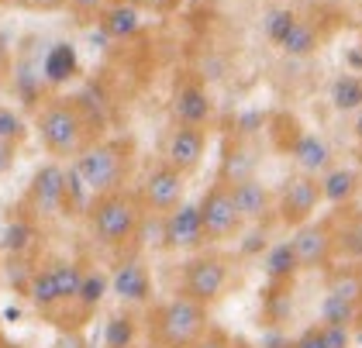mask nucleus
Returning <instances> with one entry per match:
<instances>
[{
    "label": "nucleus",
    "instance_id": "2",
    "mask_svg": "<svg viewBox=\"0 0 362 348\" xmlns=\"http://www.w3.org/2000/svg\"><path fill=\"white\" fill-rule=\"evenodd\" d=\"M86 217H90L97 241L111 252H121L139 238L141 221H145V204H141V197L128 193V190H111V193H100L90 200Z\"/></svg>",
    "mask_w": 362,
    "mask_h": 348
},
{
    "label": "nucleus",
    "instance_id": "38",
    "mask_svg": "<svg viewBox=\"0 0 362 348\" xmlns=\"http://www.w3.org/2000/svg\"><path fill=\"white\" fill-rule=\"evenodd\" d=\"M14 156H18V141L14 138H0V173H7L14 166Z\"/></svg>",
    "mask_w": 362,
    "mask_h": 348
},
{
    "label": "nucleus",
    "instance_id": "39",
    "mask_svg": "<svg viewBox=\"0 0 362 348\" xmlns=\"http://www.w3.org/2000/svg\"><path fill=\"white\" fill-rule=\"evenodd\" d=\"M31 235L28 224H14L11 231H7V248H25V238Z\"/></svg>",
    "mask_w": 362,
    "mask_h": 348
},
{
    "label": "nucleus",
    "instance_id": "18",
    "mask_svg": "<svg viewBox=\"0 0 362 348\" xmlns=\"http://www.w3.org/2000/svg\"><path fill=\"white\" fill-rule=\"evenodd\" d=\"M25 296H28L31 307H38V311H56L59 303H62V296H59V283H56V272L52 266H38L28 272V283H25Z\"/></svg>",
    "mask_w": 362,
    "mask_h": 348
},
{
    "label": "nucleus",
    "instance_id": "9",
    "mask_svg": "<svg viewBox=\"0 0 362 348\" xmlns=\"http://www.w3.org/2000/svg\"><path fill=\"white\" fill-rule=\"evenodd\" d=\"M183 193H187V176H183L180 169H173L169 162H159V166L145 176L139 197H141V204H145V211L166 217L169 211H176V207L183 204Z\"/></svg>",
    "mask_w": 362,
    "mask_h": 348
},
{
    "label": "nucleus",
    "instance_id": "27",
    "mask_svg": "<svg viewBox=\"0 0 362 348\" xmlns=\"http://www.w3.org/2000/svg\"><path fill=\"white\" fill-rule=\"evenodd\" d=\"M328 294L341 296V300H352V303L362 307V272L359 269H338V272H332Z\"/></svg>",
    "mask_w": 362,
    "mask_h": 348
},
{
    "label": "nucleus",
    "instance_id": "10",
    "mask_svg": "<svg viewBox=\"0 0 362 348\" xmlns=\"http://www.w3.org/2000/svg\"><path fill=\"white\" fill-rule=\"evenodd\" d=\"M163 245L173 252H197L207 245V231H204V214L200 204H180L176 211L163 217Z\"/></svg>",
    "mask_w": 362,
    "mask_h": 348
},
{
    "label": "nucleus",
    "instance_id": "1",
    "mask_svg": "<svg viewBox=\"0 0 362 348\" xmlns=\"http://www.w3.org/2000/svg\"><path fill=\"white\" fill-rule=\"evenodd\" d=\"M93 121L80 100L56 97L38 110V138L49 156L56 159H76L83 149L93 145Z\"/></svg>",
    "mask_w": 362,
    "mask_h": 348
},
{
    "label": "nucleus",
    "instance_id": "22",
    "mask_svg": "<svg viewBox=\"0 0 362 348\" xmlns=\"http://www.w3.org/2000/svg\"><path fill=\"white\" fill-rule=\"evenodd\" d=\"M297 272H300V259H297V252H293L290 238L276 241V245L266 252V276L276 279V283H286V279H293Z\"/></svg>",
    "mask_w": 362,
    "mask_h": 348
},
{
    "label": "nucleus",
    "instance_id": "4",
    "mask_svg": "<svg viewBox=\"0 0 362 348\" xmlns=\"http://www.w3.org/2000/svg\"><path fill=\"white\" fill-rule=\"evenodd\" d=\"M211 327L207 307L190 296H173L159 303L148 318V335L156 348H194Z\"/></svg>",
    "mask_w": 362,
    "mask_h": 348
},
{
    "label": "nucleus",
    "instance_id": "34",
    "mask_svg": "<svg viewBox=\"0 0 362 348\" xmlns=\"http://www.w3.org/2000/svg\"><path fill=\"white\" fill-rule=\"evenodd\" d=\"M66 4H69V11L80 14V18H100V11H104L111 0H66Z\"/></svg>",
    "mask_w": 362,
    "mask_h": 348
},
{
    "label": "nucleus",
    "instance_id": "41",
    "mask_svg": "<svg viewBox=\"0 0 362 348\" xmlns=\"http://www.w3.org/2000/svg\"><path fill=\"white\" fill-rule=\"evenodd\" d=\"M21 4H28L35 11H56V7H62L66 0H21Z\"/></svg>",
    "mask_w": 362,
    "mask_h": 348
},
{
    "label": "nucleus",
    "instance_id": "42",
    "mask_svg": "<svg viewBox=\"0 0 362 348\" xmlns=\"http://www.w3.org/2000/svg\"><path fill=\"white\" fill-rule=\"evenodd\" d=\"M7 69V52H4V45H0V73Z\"/></svg>",
    "mask_w": 362,
    "mask_h": 348
},
{
    "label": "nucleus",
    "instance_id": "6",
    "mask_svg": "<svg viewBox=\"0 0 362 348\" xmlns=\"http://www.w3.org/2000/svg\"><path fill=\"white\" fill-rule=\"evenodd\" d=\"M325 204V193H321V176H307L297 173L290 176L276 197V214L283 224L290 228H300L307 221H314V211Z\"/></svg>",
    "mask_w": 362,
    "mask_h": 348
},
{
    "label": "nucleus",
    "instance_id": "25",
    "mask_svg": "<svg viewBox=\"0 0 362 348\" xmlns=\"http://www.w3.org/2000/svg\"><path fill=\"white\" fill-rule=\"evenodd\" d=\"M107 286H111V279H107L100 269H86L83 286H80V296H76L80 311H83V314H93V311L100 307V300L107 296Z\"/></svg>",
    "mask_w": 362,
    "mask_h": 348
},
{
    "label": "nucleus",
    "instance_id": "16",
    "mask_svg": "<svg viewBox=\"0 0 362 348\" xmlns=\"http://www.w3.org/2000/svg\"><path fill=\"white\" fill-rule=\"evenodd\" d=\"M290 159L297 162V169L307 176H325L332 169V149L321 134L314 132H297V138L290 141Z\"/></svg>",
    "mask_w": 362,
    "mask_h": 348
},
{
    "label": "nucleus",
    "instance_id": "3",
    "mask_svg": "<svg viewBox=\"0 0 362 348\" xmlns=\"http://www.w3.org/2000/svg\"><path fill=\"white\" fill-rule=\"evenodd\" d=\"M135 162V145L128 138H111V141H93L73 159V173L83 180L90 197L111 193V190H124L128 173Z\"/></svg>",
    "mask_w": 362,
    "mask_h": 348
},
{
    "label": "nucleus",
    "instance_id": "29",
    "mask_svg": "<svg viewBox=\"0 0 362 348\" xmlns=\"http://www.w3.org/2000/svg\"><path fill=\"white\" fill-rule=\"evenodd\" d=\"M245 176H252L249 152H242L238 145H228V152H224V166H221V180L224 183H238V180H245Z\"/></svg>",
    "mask_w": 362,
    "mask_h": 348
},
{
    "label": "nucleus",
    "instance_id": "21",
    "mask_svg": "<svg viewBox=\"0 0 362 348\" xmlns=\"http://www.w3.org/2000/svg\"><path fill=\"white\" fill-rule=\"evenodd\" d=\"M80 69V59H76V49L69 42H56L49 52H45V62H42V76L49 83H66L69 76H76Z\"/></svg>",
    "mask_w": 362,
    "mask_h": 348
},
{
    "label": "nucleus",
    "instance_id": "43",
    "mask_svg": "<svg viewBox=\"0 0 362 348\" xmlns=\"http://www.w3.org/2000/svg\"><path fill=\"white\" fill-rule=\"evenodd\" d=\"M356 134H359V141H362V114H359V121H356Z\"/></svg>",
    "mask_w": 362,
    "mask_h": 348
},
{
    "label": "nucleus",
    "instance_id": "35",
    "mask_svg": "<svg viewBox=\"0 0 362 348\" xmlns=\"http://www.w3.org/2000/svg\"><path fill=\"white\" fill-rule=\"evenodd\" d=\"M293 348H328L325 345V331H321V324L304 327V331H300V338L293 342Z\"/></svg>",
    "mask_w": 362,
    "mask_h": 348
},
{
    "label": "nucleus",
    "instance_id": "28",
    "mask_svg": "<svg viewBox=\"0 0 362 348\" xmlns=\"http://www.w3.org/2000/svg\"><path fill=\"white\" fill-rule=\"evenodd\" d=\"M297 18H300V14H297V11H290V7H273V11H266V18H262V31H266V38H269L273 45H279V42H283V35L293 28Z\"/></svg>",
    "mask_w": 362,
    "mask_h": 348
},
{
    "label": "nucleus",
    "instance_id": "26",
    "mask_svg": "<svg viewBox=\"0 0 362 348\" xmlns=\"http://www.w3.org/2000/svg\"><path fill=\"white\" fill-rule=\"evenodd\" d=\"M356 321H359V303L325 294V300H321V324H349L352 327Z\"/></svg>",
    "mask_w": 362,
    "mask_h": 348
},
{
    "label": "nucleus",
    "instance_id": "12",
    "mask_svg": "<svg viewBox=\"0 0 362 348\" xmlns=\"http://www.w3.org/2000/svg\"><path fill=\"white\" fill-rule=\"evenodd\" d=\"M204 156H207V132L194 128V124H176L169 132L166 145H163V162H169L173 169H180L183 176L197 173Z\"/></svg>",
    "mask_w": 362,
    "mask_h": 348
},
{
    "label": "nucleus",
    "instance_id": "40",
    "mask_svg": "<svg viewBox=\"0 0 362 348\" xmlns=\"http://www.w3.org/2000/svg\"><path fill=\"white\" fill-rule=\"evenodd\" d=\"M56 348H86V338L73 327V331H66V335H59V342H56Z\"/></svg>",
    "mask_w": 362,
    "mask_h": 348
},
{
    "label": "nucleus",
    "instance_id": "20",
    "mask_svg": "<svg viewBox=\"0 0 362 348\" xmlns=\"http://www.w3.org/2000/svg\"><path fill=\"white\" fill-rule=\"evenodd\" d=\"M317 45H321V31L314 28V21H307V18H297L293 28L283 35V42H279L276 49L286 55H293V59H304V55H314L317 52Z\"/></svg>",
    "mask_w": 362,
    "mask_h": 348
},
{
    "label": "nucleus",
    "instance_id": "30",
    "mask_svg": "<svg viewBox=\"0 0 362 348\" xmlns=\"http://www.w3.org/2000/svg\"><path fill=\"white\" fill-rule=\"evenodd\" d=\"M132 342H135V321L128 314H114L107 321L104 348H132Z\"/></svg>",
    "mask_w": 362,
    "mask_h": 348
},
{
    "label": "nucleus",
    "instance_id": "44",
    "mask_svg": "<svg viewBox=\"0 0 362 348\" xmlns=\"http://www.w3.org/2000/svg\"><path fill=\"white\" fill-rule=\"evenodd\" d=\"M0 348H7V345H4V338H0Z\"/></svg>",
    "mask_w": 362,
    "mask_h": 348
},
{
    "label": "nucleus",
    "instance_id": "24",
    "mask_svg": "<svg viewBox=\"0 0 362 348\" xmlns=\"http://www.w3.org/2000/svg\"><path fill=\"white\" fill-rule=\"evenodd\" d=\"M49 266H52V272H56V283H59V296H62V303H73V300L80 296V286H83L86 269L80 266V262H69V259H52Z\"/></svg>",
    "mask_w": 362,
    "mask_h": 348
},
{
    "label": "nucleus",
    "instance_id": "17",
    "mask_svg": "<svg viewBox=\"0 0 362 348\" xmlns=\"http://www.w3.org/2000/svg\"><path fill=\"white\" fill-rule=\"evenodd\" d=\"M100 31L114 38V42H128L141 31V7L128 4V0H111L100 11Z\"/></svg>",
    "mask_w": 362,
    "mask_h": 348
},
{
    "label": "nucleus",
    "instance_id": "31",
    "mask_svg": "<svg viewBox=\"0 0 362 348\" xmlns=\"http://www.w3.org/2000/svg\"><path fill=\"white\" fill-rule=\"evenodd\" d=\"M338 245V252H345V255H352V259H362V214L334 238Z\"/></svg>",
    "mask_w": 362,
    "mask_h": 348
},
{
    "label": "nucleus",
    "instance_id": "36",
    "mask_svg": "<svg viewBox=\"0 0 362 348\" xmlns=\"http://www.w3.org/2000/svg\"><path fill=\"white\" fill-rule=\"evenodd\" d=\"M128 4H135L141 11H152V14H169V11L180 7V0H128Z\"/></svg>",
    "mask_w": 362,
    "mask_h": 348
},
{
    "label": "nucleus",
    "instance_id": "15",
    "mask_svg": "<svg viewBox=\"0 0 362 348\" xmlns=\"http://www.w3.org/2000/svg\"><path fill=\"white\" fill-rule=\"evenodd\" d=\"M231 193H235L238 214H242L245 224H259V221H266V217L273 214V207H276V200H273L269 187H266L262 180H255V176H245V180L231 183Z\"/></svg>",
    "mask_w": 362,
    "mask_h": 348
},
{
    "label": "nucleus",
    "instance_id": "33",
    "mask_svg": "<svg viewBox=\"0 0 362 348\" xmlns=\"http://www.w3.org/2000/svg\"><path fill=\"white\" fill-rule=\"evenodd\" d=\"M0 138H14V141L25 138V121L11 108H0Z\"/></svg>",
    "mask_w": 362,
    "mask_h": 348
},
{
    "label": "nucleus",
    "instance_id": "7",
    "mask_svg": "<svg viewBox=\"0 0 362 348\" xmlns=\"http://www.w3.org/2000/svg\"><path fill=\"white\" fill-rule=\"evenodd\" d=\"M25 207L35 217H59L62 211H69V176L59 162H45L31 176Z\"/></svg>",
    "mask_w": 362,
    "mask_h": 348
},
{
    "label": "nucleus",
    "instance_id": "23",
    "mask_svg": "<svg viewBox=\"0 0 362 348\" xmlns=\"http://www.w3.org/2000/svg\"><path fill=\"white\" fill-rule=\"evenodd\" d=\"M328 100L334 110H362V76L341 73L328 86Z\"/></svg>",
    "mask_w": 362,
    "mask_h": 348
},
{
    "label": "nucleus",
    "instance_id": "14",
    "mask_svg": "<svg viewBox=\"0 0 362 348\" xmlns=\"http://www.w3.org/2000/svg\"><path fill=\"white\" fill-rule=\"evenodd\" d=\"M214 114V104H211V93L204 90V83L197 80H183L173 93V117L176 124H194V128H207Z\"/></svg>",
    "mask_w": 362,
    "mask_h": 348
},
{
    "label": "nucleus",
    "instance_id": "11",
    "mask_svg": "<svg viewBox=\"0 0 362 348\" xmlns=\"http://www.w3.org/2000/svg\"><path fill=\"white\" fill-rule=\"evenodd\" d=\"M290 245L300 259V269H325L334 255V231L328 221H307L300 228H293Z\"/></svg>",
    "mask_w": 362,
    "mask_h": 348
},
{
    "label": "nucleus",
    "instance_id": "8",
    "mask_svg": "<svg viewBox=\"0 0 362 348\" xmlns=\"http://www.w3.org/2000/svg\"><path fill=\"white\" fill-rule=\"evenodd\" d=\"M200 214H204V231H207V241H224L235 238L242 231V214H238V204H235V193H231V183L218 180L214 187L204 193L200 200Z\"/></svg>",
    "mask_w": 362,
    "mask_h": 348
},
{
    "label": "nucleus",
    "instance_id": "32",
    "mask_svg": "<svg viewBox=\"0 0 362 348\" xmlns=\"http://www.w3.org/2000/svg\"><path fill=\"white\" fill-rule=\"evenodd\" d=\"M328 348H352V327L349 324H321Z\"/></svg>",
    "mask_w": 362,
    "mask_h": 348
},
{
    "label": "nucleus",
    "instance_id": "19",
    "mask_svg": "<svg viewBox=\"0 0 362 348\" xmlns=\"http://www.w3.org/2000/svg\"><path fill=\"white\" fill-rule=\"evenodd\" d=\"M359 173L356 169H349V166H332L325 176H321V193H325V200L334 204V207H341V204H349L356 193H359Z\"/></svg>",
    "mask_w": 362,
    "mask_h": 348
},
{
    "label": "nucleus",
    "instance_id": "13",
    "mask_svg": "<svg viewBox=\"0 0 362 348\" xmlns=\"http://www.w3.org/2000/svg\"><path fill=\"white\" fill-rule=\"evenodd\" d=\"M111 290H114V296H117L121 303H128V307H148V303H152V294H156L152 272H148V266L141 262L139 255H128V259H121V262L114 266Z\"/></svg>",
    "mask_w": 362,
    "mask_h": 348
},
{
    "label": "nucleus",
    "instance_id": "37",
    "mask_svg": "<svg viewBox=\"0 0 362 348\" xmlns=\"http://www.w3.org/2000/svg\"><path fill=\"white\" fill-rule=\"evenodd\" d=\"M194 348H231V338H228L224 331H218V327H207V335H204Z\"/></svg>",
    "mask_w": 362,
    "mask_h": 348
},
{
    "label": "nucleus",
    "instance_id": "5",
    "mask_svg": "<svg viewBox=\"0 0 362 348\" xmlns=\"http://www.w3.org/2000/svg\"><path fill=\"white\" fill-rule=\"evenodd\" d=\"M228 276H231V266H228L224 255H211V252L207 255H194L183 266V296L211 307L228 290Z\"/></svg>",
    "mask_w": 362,
    "mask_h": 348
}]
</instances>
